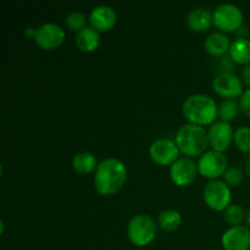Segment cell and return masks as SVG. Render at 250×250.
I'll use <instances>...</instances> for the list:
<instances>
[{
  "label": "cell",
  "mask_w": 250,
  "mask_h": 250,
  "mask_svg": "<svg viewBox=\"0 0 250 250\" xmlns=\"http://www.w3.org/2000/svg\"><path fill=\"white\" fill-rule=\"evenodd\" d=\"M127 180V168L122 161L106 158L98 164L94 173L95 189L100 194L110 195L122 188Z\"/></svg>",
  "instance_id": "6da1fadb"
},
{
  "label": "cell",
  "mask_w": 250,
  "mask_h": 250,
  "mask_svg": "<svg viewBox=\"0 0 250 250\" xmlns=\"http://www.w3.org/2000/svg\"><path fill=\"white\" fill-rule=\"evenodd\" d=\"M182 112L190 124L208 125L214 124L219 106L211 97L207 94H192L183 102Z\"/></svg>",
  "instance_id": "7a4b0ae2"
},
{
  "label": "cell",
  "mask_w": 250,
  "mask_h": 250,
  "mask_svg": "<svg viewBox=\"0 0 250 250\" xmlns=\"http://www.w3.org/2000/svg\"><path fill=\"white\" fill-rule=\"evenodd\" d=\"M176 143L187 156H197L204 154L209 137L204 127L195 124H186L178 128L176 133Z\"/></svg>",
  "instance_id": "3957f363"
},
{
  "label": "cell",
  "mask_w": 250,
  "mask_h": 250,
  "mask_svg": "<svg viewBox=\"0 0 250 250\" xmlns=\"http://www.w3.org/2000/svg\"><path fill=\"white\" fill-rule=\"evenodd\" d=\"M156 233V224L151 216L146 214L136 215L127 226V236L137 247H144L150 243Z\"/></svg>",
  "instance_id": "277c9868"
},
{
  "label": "cell",
  "mask_w": 250,
  "mask_h": 250,
  "mask_svg": "<svg viewBox=\"0 0 250 250\" xmlns=\"http://www.w3.org/2000/svg\"><path fill=\"white\" fill-rule=\"evenodd\" d=\"M26 36L33 37L36 43L43 49H54L60 45L65 39L62 27L54 22H45L37 28L27 27Z\"/></svg>",
  "instance_id": "5b68a950"
},
{
  "label": "cell",
  "mask_w": 250,
  "mask_h": 250,
  "mask_svg": "<svg viewBox=\"0 0 250 250\" xmlns=\"http://www.w3.org/2000/svg\"><path fill=\"white\" fill-rule=\"evenodd\" d=\"M212 21L217 28L226 32L236 31L243 23V12L232 2H222L215 7Z\"/></svg>",
  "instance_id": "8992f818"
},
{
  "label": "cell",
  "mask_w": 250,
  "mask_h": 250,
  "mask_svg": "<svg viewBox=\"0 0 250 250\" xmlns=\"http://www.w3.org/2000/svg\"><path fill=\"white\" fill-rule=\"evenodd\" d=\"M205 203L214 210H225L231 202V189L225 181L211 180L203 192Z\"/></svg>",
  "instance_id": "52a82bcc"
},
{
  "label": "cell",
  "mask_w": 250,
  "mask_h": 250,
  "mask_svg": "<svg viewBox=\"0 0 250 250\" xmlns=\"http://www.w3.org/2000/svg\"><path fill=\"white\" fill-rule=\"evenodd\" d=\"M198 171L204 177L216 180V177L224 175L227 170V159L221 151L208 150L199 158L198 161Z\"/></svg>",
  "instance_id": "ba28073f"
},
{
  "label": "cell",
  "mask_w": 250,
  "mask_h": 250,
  "mask_svg": "<svg viewBox=\"0 0 250 250\" xmlns=\"http://www.w3.org/2000/svg\"><path fill=\"white\" fill-rule=\"evenodd\" d=\"M177 143L170 138H158L149 146V154L151 159L159 165H172L178 159Z\"/></svg>",
  "instance_id": "9c48e42d"
},
{
  "label": "cell",
  "mask_w": 250,
  "mask_h": 250,
  "mask_svg": "<svg viewBox=\"0 0 250 250\" xmlns=\"http://www.w3.org/2000/svg\"><path fill=\"white\" fill-rule=\"evenodd\" d=\"M212 88L221 97L233 99L243 94V82L234 73H217L212 80Z\"/></svg>",
  "instance_id": "30bf717a"
},
{
  "label": "cell",
  "mask_w": 250,
  "mask_h": 250,
  "mask_svg": "<svg viewBox=\"0 0 250 250\" xmlns=\"http://www.w3.org/2000/svg\"><path fill=\"white\" fill-rule=\"evenodd\" d=\"M208 137H209V144L214 150L224 151L231 146L234 132L229 122L220 120L211 124L208 131Z\"/></svg>",
  "instance_id": "8fae6325"
},
{
  "label": "cell",
  "mask_w": 250,
  "mask_h": 250,
  "mask_svg": "<svg viewBox=\"0 0 250 250\" xmlns=\"http://www.w3.org/2000/svg\"><path fill=\"white\" fill-rule=\"evenodd\" d=\"M198 165L190 158H178L171 165L170 176L177 186H187L194 181Z\"/></svg>",
  "instance_id": "7c38bea8"
},
{
  "label": "cell",
  "mask_w": 250,
  "mask_h": 250,
  "mask_svg": "<svg viewBox=\"0 0 250 250\" xmlns=\"http://www.w3.org/2000/svg\"><path fill=\"white\" fill-rule=\"evenodd\" d=\"M221 242L225 250H248L250 248L249 229L242 225L229 227L222 234Z\"/></svg>",
  "instance_id": "4fadbf2b"
},
{
  "label": "cell",
  "mask_w": 250,
  "mask_h": 250,
  "mask_svg": "<svg viewBox=\"0 0 250 250\" xmlns=\"http://www.w3.org/2000/svg\"><path fill=\"white\" fill-rule=\"evenodd\" d=\"M89 22L95 31H109L116 23V12L109 5H98L90 11Z\"/></svg>",
  "instance_id": "5bb4252c"
},
{
  "label": "cell",
  "mask_w": 250,
  "mask_h": 250,
  "mask_svg": "<svg viewBox=\"0 0 250 250\" xmlns=\"http://www.w3.org/2000/svg\"><path fill=\"white\" fill-rule=\"evenodd\" d=\"M212 14L207 7H195L190 10L187 16V24L194 32H203L211 24Z\"/></svg>",
  "instance_id": "9a60e30c"
},
{
  "label": "cell",
  "mask_w": 250,
  "mask_h": 250,
  "mask_svg": "<svg viewBox=\"0 0 250 250\" xmlns=\"http://www.w3.org/2000/svg\"><path fill=\"white\" fill-rule=\"evenodd\" d=\"M204 46L208 53L211 55L222 56L226 54L227 50H229L231 42L229 36L224 32H212L205 39Z\"/></svg>",
  "instance_id": "2e32d148"
},
{
  "label": "cell",
  "mask_w": 250,
  "mask_h": 250,
  "mask_svg": "<svg viewBox=\"0 0 250 250\" xmlns=\"http://www.w3.org/2000/svg\"><path fill=\"white\" fill-rule=\"evenodd\" d=\"M75 42L78 49H81L82 51H85V53L94 51L100 44L99 32L95 31L92 27H85L82 31L76 33Z\"/></svg>",
  "instance_id": "e0dca14e"
},
{
  "label": "cell",
  "mask_w": 250,
  "mask_h": 250,
  "mask_svg": "<svg viewBox=\"0 0 250 250\" xmlns=\"http://www.w3.org/2000/svg\"><path fill=\"white\" fill-rule=\"evenodd\" d=\"M229 56L234 62L248 65L250 62V41L244 37H239L233 41L229 46Z\"/></svg>",
  "instance_id": "ac0fdd59"
},
{
  "label": "cell",
  "mask_w": 250,
  "mask_h": 250,
  "mask_svg": "<svg viewBox=\"0 0 250 250\" xmlns=\"http://www.w3.org/2000/svg\"><path fill=\"white\" fill-rule=\"evenodd\" d=\"M72 166L73 170L77 173H89L94 168H97L98 160L97 156L90 151H80L76 154L72 159Z\"/></svg>",
  "instance_id": "d6986e66"
},
{
  "label": "cell",
  "mask_w": 250,
  "mask_h": 250,
  "mask_svg": "<svg viewBox=\"0 0 250 250\" xmlns=\"http://www.w3.org/2000/svg\"><path fill=\"white\" fill-rule=\"evenodd\" d=\"M182 222V216L180 211L175 209H166L159 215V225L165 231H175L180 227Z\"/></svg>",
  "instance_id": "ffe728a7"
},
{
  "label": "cell",
  "mask_w": 250,
  "mask_h": 250,
  "mask_svg": "<svg viewBox=\"0 0 250 250\" xmlns=\"http://www.w3.org/2000/svg\"><path fill=\"white\" fill-rule=\"evenodd\" d=\"M241 110V105L236 99H225L219 106V115L222 121H232L236 119Z\"/></svg>",
  "instance_id": "44dd1931"
},
{
  "label": "cell",
  "mask_w": 250,
  "mask_h": 250,
  "mask_svg": "<svg viewBox=\"0 0 250 250\" xmlns=\"http://www.w3.org/2000/svg\"><path fill=\"white\" fill-rule=\"evenodd\" d=\"M244 217H247L244 209L239 204H229L226 209L224 210V219L226 220L229 224L237 226V225L241 224L244 220Z\"/></svg>",
  "instance_id": "7402d4cb"
},
{
  "label": "cell",
  "mask_w": 250,
  "mask_h": 250,
  "mask_svg": "<svg viewBox=\"0 0 250 250\" xmlns=\"http://www.w3.org/2000/svg\"><path fill=\"white\" fill-rule=\"evenodd\" d=\"M234 143L244 153H250V127L241 126L234 131Z\"/></svg>",
  "instance_id": "603a6c76"
},
{
  "label": "cell",
  "mask_w": 250,
  "mask_h": 250,
  "mask_svg": "<svg viewBox=\"0 0 250 250\" xmlns=\"http://www.w3.org/2000/svg\"><path fill=\"white\" fill-rule=\"evenodd\" d=\"M65 22L71 29L77 32L82 31L83 28L87 27L85 26L87 24V17H85V15L82 11H71L66 16Z\"/></svg>",
  "instance_id": "cb8c5ba5"
},
{
  "label": "cell",
  "mask_w": 250,
  "mask_h": 250,
  "mask_svg": "<svg viewBox=\"0 0 250 250\" xmlns=\"http://www.w3.org/2000/svg\"><path fill=\"white\" fill-rule=\"evenodd\" d=\"M243 171L241 170L237 166H231V167H227V170L225 171L224 173V178L225 182L227 183L229 186H232V187H236L238 186L239 183L243 181Z\"/></svg>",
  "instance_id": "d4e9b609"
},
{
  "label": "cell",
  "mask_w": 250,
  "mask_h": 250,
  "mask_svg": "<svg viewBox=\"0 0 250 250\" xmlns=\"http://www.w3.org/2000/svg\"><path fill=\"white\" fill-rule=\"evenodd\" d=\"M239 105H241V110L244 112V115L250 117V88L244 90L243 94L241 95Z\"/></svg>",
  "instance_id": "484cf974"
},
{
  "label": "cell",
  "mask_w": 250,
  "mask_h": 250,
  "mask_svg": "<svg viewBox=\"0 0 250 250\" xmlns=\"http://www.w3.org/2000/svg\"><path fill=\"white\" fill-rule=\"evenodd\" d=\"M241 80L242 82L246 83L247 85H250V65H244L241 71Z\"/></svg>",
  "instance_id": "4316f807"
},
{
  "label": "cell",
  "mask_w": 250,
  "mask_h": 250,
  "mask_svg": "<svg viewBox=\"0 0 250 250\" xmlns=\"http://www.w3.org/2000/svg\"><path fill=\"white\" fill-rule=\"evenodd\" d=\"M247 172H248V175L250 176V154L248 159H247Z\"/></svg>",
  "instance_id": "83f0119b"
},
{
  "label": "cell",
  "mask_w": 250,
  "mask_h": 250,
  "mask_svg": "<svg viewBox=\"0 0 250 250\" xmlns=\"http://www.w3.org/2000/svg\"><path fill=\"white\" fill-rule=\"evenodd\" d=\"M246 219H247V222H248V224L250 225V209H249V211L247 212V217H246Z\"/></svg>",
  "instance_id": "f1b7e54d"
}]
</instances>
